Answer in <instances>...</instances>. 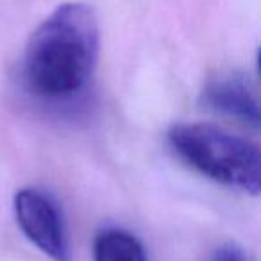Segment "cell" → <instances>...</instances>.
I'll use <instances>...</instances> for the list:
<instances>
[{"mask_svg":"<svg viewBox=\"0 0 261 261\" xmlns=\"http://www.w3.org/2000/svg\"><path fill=\"white\" fill-rule=\"evenodd\" d=\"M95 261H149L143 243L133 232L108 227L95 236Z\"/></svg>","mask_w":261,"mask_h":261,"instance_id":"5b68a950","label":"cell"},{"mask_svg":"<svg viewBox=\"0 0 261 261\" xmlns=\"http://www.w3.org/2000/svg\"><path fill=\"white\" fill-rule=\"evenodd\" d=\"M207 261H249L245 250L236 243H224L217 247Z\"/></svg>","mask_w":261,"mask_h":261,"instance_id":"8992f818","label":"cell"},{"mask_svg":"<svg viewBox=\"0 0 261 261\" xmlns=\"http://www.w3.org/2000/svg\"><path fill=\"white\" fill-rule=\"evenodd\" d=\"M170 147L199 174L229 188L257 195L261 154L257 145L207 122H181L168 130Z\"/></svg>","mask_w":261,"mask_h":261,"instance_id":"7a4b0ae2","label":"cell"},{"mask_svg":"<svg viewBox=\"0 0 261 261\" xmlns=\"http://www.w3.org/2000/svg\"><path fill=\"white\" fill-rule=\"evenodd\" d=\"M15 217L23 234L54 261H70L68 236L63 215L48 193L22 188L15 195Z\"/></svg>","mask_w":261,"mask_h":261,"instance_id":"3957f363","label":"cell"},{"mask_svg":"<svg viewBox=\"0 0 261 261\" xmlns=\"http://www.w3.org/2000/svg\"><path fill=\"white\" fill-rule=\"evenodd\" d=\"M100 33L93 8L68 2L34 29L23 54V77L43 98L79 93L97 65Z\"/></svg>","mask_w":261,"mask_h":261,"instance_id":"6da1fadb","label":"cell"},{"mask_svg":"<svg viewBox=\"0 0 261 261\" xmlns=\"http://www.w3.org/2000/svg\"><path fill=\"white\" fill-rule=\"evenodd\" d=\"M202 98L213 111L254 129L259 127V100L252 84L242 73L225 72L211 77L202 90Z\"/></svg>","mask_w":261,"mask_h":261,"instance_id":"277c9868","label":"cell"}]
</instances>
